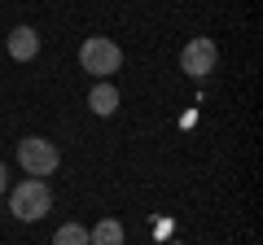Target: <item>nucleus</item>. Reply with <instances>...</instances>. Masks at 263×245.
Listing matches in <instances>:
<instances>
[{"mask_svg":"<svg viewBox=\"0 0 263 245\" xmlns=\"http://www.w3.org/2000/svg\"><path fill=\"white\" fill-rule=\"evenodd\" d=\"M9 210H13V219H22V223H40V219L53 210V193H48L44 179H22L18 189L9 193Z\"/></svg>","mask_w":263,"mask_h":245,"instance_id":"nucleus-1","label":"nucleus"},{"mask_svg":"<svg viewBox=\"0 0 263 245\" xmlns=\"http://www.w3.org/2000/svg\"><path fill=\"white\" fill-rule=\"evenodd\" d=\"M79 66L92 79H110L114 70L123 66V48L114 44V39H105V35H88L84 44H79Z\"/></svg>","mask_w":263,"mask_h":245,"instance_id":"nucleus-2","label":"nucleus"},{"mask_svg":"<svg viewBox=\"0 0 263 245\" xmlns=\"http://www.w3.org/2000/svg\"><path fill=\"white\" fill-rule=\"evenodd\" d=\"M18 162L31 179H40V175H53L62 167V149L53 140H44V136H27V140H18Z\"/></svg>","mask_w":263,"mask_h":245,"instance_id":"nucleus-3","label":"nucleus"},{"mask_svg":"<svg viewBox=\"0 0 263 245\" xmlns=\"http://www.w3.org/2000/svg\"><path fill=\"white\" fill-rule=\"evenodd\" d=\"M215 62H219V48L211 44L206 35L189 39L184 53H180V70H184V75H193V79H206L211 70H215Z\"/></svg>","mask_w":263,"mask_h":245,"instance_id":"nucleus-4","label":"nucleus"},{"mask_svg":"<svg viewBox=\"0 0 263 245\" xmlns=\"http://www.w3.org/2000/svg\"><path fill=\"white\" fill-rule=\"evenodd\" d=\"M40 53V31L35 27H13L9 31V57L13 62H35Z\"/></svg>","mask_w":263,"mask_h":245,"instance_id":"nucleus-5","label":"nucleus"},{"mask_svg":"<svg viewBox=\"0 0 263 245\" xmlns=\"http://www.w3.org/2000/svg\"><path fill=\"white\" fill-rule=\"evenodd\" d=\"M88 110H92L97 118H110V114L119 110V88H114V84H105V79H97V84H92V92H88Z\"/></svg>","mask_w":263,"mask_h":245,"instance_id":"nucleus-6","label":"nucleus"},{"mask_svg":"<svg viewBox=\"0 0 263 245\" xmlns=\"http://www.w3.org/2000/svg\"><path fill=\"white\" fill-rule=\"evenodd\" d=\"M88 245H123V223L119 219H101L97 228H88Z\"/></svg>","mask_w":263,"mask_h":245,"instance_id":"nucleus-7","label":"nucleus"},{"mask_svg":"<svg viewBox=\"0 0 263 245\" xmlns=\"http://www.w3.org/2000/svg\"><path fill=\"white\" fill-rule=\"evenodd\" d=\"M53 245H88V228L84 223H62L53 232Z\"/></svg>","mask_w":263,"mask_h":245,"instance_id":"nucleus-8","label":"nucleus"},{"mask_svg":"<svg viewBox=\"0 0 263 245\" xmlns=\"http://www.w3.org/2000/svg\"><path fill=\"white\" fill-rule=\"evenodd\" d=\"M9 189V171H5V162H0V193Z\"/></svg>","mask_w":263,"mask_h":245,"instance_id":"nucleus-9","label":"nucleus"}]
</instances>
